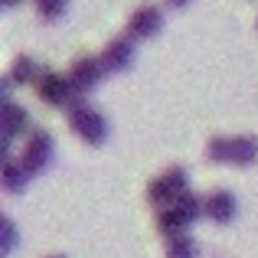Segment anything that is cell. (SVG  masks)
<instances>
[{
	"instance_id": "cell-14",
	"label": "cell",
	"mask_w": 258,
	"mask_h": 258,
	"mask_svg": "<svg viewBox=\"0 0 258 258\" xmlns=\"http://www.w3.org/2000/svg\"><path fill=\"white\" fill-rule=\"evenodd\" d=\"M164 255H167V258H200V245H196V239H193L189 232H183V235L167 239Z\"/></svg>"
},
{
	"instance_id": "cell-16",
	"label": "cell",
	"mask_w": 258,
	"mask_h": 258,
	"mask_svg": "<svg viewBox=\"0 0 258 258\" xmlns=\"http://www.w3.org/2000/svg\"><path fill=\"white\" fill-rule=\"evenodd\" d=\"M13 248H17V222L4 219V255H13Z\"/></svg>"
},
{
	"instance_id": "cell-17",
	"label": "cell",
	"mask_w": 258,
	"mask_h": 258,
	"mask_svg": "<svg viewBox=\"0 0 258 258\" xmlns=\"http://www.w3.org/2000/svg\"><path fill=\"white\" fill-rule=\"evenodd\" d=\"M167 4H170V7H176V10H183V7H186L189 0H167Z\"/></svg>"
},
{
	"instance_id": "cell-11",
	"label": "cell",
	"mask_w": 258,
	"mask_h": 258,
	"mask_svg": "<svg viewBox=\"0 0 258 258\" xmlns=\"http://www.w3.org/2000/svg\"><path fill=\"white\" fill-rule=\"evenodd\" d=\"M203 209H206V219L216 222V226H226V222L235 219L239 213V203L229 189H213L209 196H203Z\"/></svg>"
},
{
	"instance_id": "cell-5",
	"label": "cell",
	"mask_w": 258,
	"mask_h": 258,
	"mask_svg": "<svg viewBox=\"0 0 258 258\" xmlns=\"http://www.w3.org/2000/svg\"><path fill=\"white\" fill-rule=\"evenodd\" d=\"M183 193H189V173L183 167H170V170L157 173L151 183H147V203L154 209L170 206L173 200H180Z\"/></svg>"
},
{
	"instance_id": "cell-7",
	"label": "cell",
	"mask_w": 258,
	"mask_h": 258,
	"mask_svg": "<svg viewBox=\"0 0 258 258\" xmlns=\"http://www.w3.org/2000/svg\"><path fill=\"white\" fill-rule=\"evenodd\" d=\"M98 59H101V69H105L108 76H118V72H127L134 66V59H138V46H134V39L124 33V36L108 39Z\"/></svg>"
},
{
	"instance_id": "cell-19",
	"label": "cell",
	"mask_w": 258,
	"mask_h": 258,
	"mask_svg": "<svg viewBox=\"0 0 258 258\" xmlns=\"http://www.w3.org/2000/svg\"><path fill=\"white\" fill-rule=\"evenodd\" d=\"M46 258H66V255H56V252H52V255H46Z\"/></svg>"
},
{
	"instance_id": "cell-1",
	"label": "cell",
	"mask_w": 258,
	"mask_h": 258,
	"mask_svg": "<svg viewBox=\"0 0 258 258\" xmlns=\"http://www.w3.org/2000/svg\"><path fill=\"white\" fill-rule=\"evenodd\" d=\"M203 216H206V209H203V196H196L193 189H189V193H183L180 200H173L170 206L157 209L154 226H157V232L164 235V239H173V235L189 232V226H196Z\"/></svg>"
},
{
	"instance_id": "cell-3",
	"label": "cell",
	"mask_w": 258,
	"mask_h": 258,
	"mask_svg": "<svg viewBox=\"0 0 258 258\" xmlns=\"http://www.w3.org/2000/svg\"><path fill=\"white\" fill-rule=\"evenodd\" d=\"M36 95H39V101H43V105H49V108H66V111H72L79 101H85L82 95L76 92V85L69 82V76H62V72H52V69H46L43 76H39Z\"/></svg>"
},
{
	"instance_id": "cell-20",
	"label": "cell",
	"mask_w": 258,
	"mask_h": 258,
	"mask_svg": "<svg viewBox=\"0 0 258 258\" xmlns=\"http://www.w3.org/2000/svg\"><path fill=\"white\" fill-rule=\"evenodd\" d=\"M255 26H258V23H255Z\"/></svg>"
},
{
	"instance_id": "cell-8",
	"label": "cell",
	"mask_w": 258,
	"mask_h": 258,
	"mask_svg": "<svg viewBox=\"0 0 258 258\" xmlns=\"http://www.w3.org/2000/svg\"><path fill=\"white\" fill-rule=\"evenodd\" d=\"M66 76H69L72 85H76V92L85 98V95L92 92V88L98 85L108 72L101 69V59L98 56H79V59H72V66H69V72H66Z\"/></svg>"
},
{
	"instance_id": "cell-12",
	"label": "cell",
	"mask_w": 258,
	"mask_h": 258,
	"mask_svg": "<svg viewBox=\"0 0 258 258\" xmlns=\"http://www.w3.org/2000/svg\"><path fill=\"white\" fill-rule=\"evenodd\" d=\"M43 72L46 69L33 56H17V59H13V66H10V72H7V79H10L13 85H36Z\"/></svg>"
},
{
	"instance_id": "cell-6",
	"label": "cell",
	"mask_w": 258,
	"mask_h": 258,
	"mask_svg": "<svg viewBox=\"0 0 258 258\" xmlns=\"http://www.w3.org/2000/svg\"><path fill=\"white\" fill-rule=\"evenodd\" d=\"M69 127H72L76 138H82L85 144H92V147L105 144V138H108L105 114H101L95 105H88V101H79V105L69 111Z\"/></svg>"
},
{
	"instance_id": "cell-13",
	"label": "cell",
	"mask_w": 258,
	"mask_h": 258,
	"mask_svg": "<svg viewBox=\"0 0 258 258\" xmlns=\"http://www.w3.org/2000/svg\"><path fill=\"white\" fill-rule=\"evenodd\" d=\"M0 180H4V189H7V193L17 196V193H23V189H26V183H30V173L20 167L17 157H10V154H7V157H4V173H0Z\"/></svg>"
},
{
	"instance_id": "cell-2",
	"label": "cell",
	"mask_w": 258,
	"mask_h": 258,
	"mask_svg": "<svg viewBox=\"0 0 258 258\" xmlns=\"http://www.w3.org/2000/svg\"><path fill=\"white\" fill-rule=\"evenodd\" d=\"M206 157L213 164L252 167L258 160V138L252 134H232V138H213L206 144Z\"/></svg>"
},
{
	"instance_id": "cell-9",
	"label": "cell",
	"mask_w": 258,
	"mask_h": 258,
	"mask_svg": "<svg viewBox=\"0 0 258 258\" xmlns=\"http://www.w3.org/2000/svg\"><path fill=\"white\" fill-rule=\"evenodd\" d=\"M160 30H164V10L154 7V4H144L127 17V30L124 33L131 39H151V36H157Z\"/></svg>"
},
{
	"instance_id": "cell-4",
	"label": "cell",
	"mask_w": 258,
	"mask_h": 258,
	"mask_svg": "<svg viewBox=\"0 0 258 258\" xmlns=\"http://www.w3.org/2000/svg\"><path fill=\"white\" fill-rule=\"evenodd\" d=\"M52 147H56L52 134L46 131V127H33V131L26 134L23 147H20V157H17L20 167H23L30 176H39L52 164Z\"/></svg>"
},
{
	"instance_id": "cell-15",
	"label": "cell",
	"mask_w": 258,
	"mask_h": 258,
	"mask_svg": "<svg viewBox=\"0 0 258 258\" xmlns=\"http://www.w3.org/2000/svg\"><path fill=\"white\" fill-rule=\"evenodd\" d=\"M66 7H69V0H36V10H39V17H43L46 23L59 20L66 13Z\"/></svg>"
},
{
	"instance_id": "cell-18",
	"label": "cell",
	"mask_w": 258,
	"mask_h": 258,
	"mask_svg": "<svg viewBox=\"0 0 258 258\" xmlns=\"http://www.w3.org/2000/svg\"><path fill=\"white\" fill-rule=\"evenodd\" d=\"M17 4H23V0H4V7H17Z\"/></svg>"
},
{
	"instance_id": "cell-10",
	"label": "cell",
	"mask_w": 258,
	"mask_h": 258,
	"mask_svg": "<svg viewBox=\"0 0 258 258\" xmlns=\"http://www.w3.org/2000/svg\"><path fill=\"white\" fill-rule=\"evenodd\" d=\"M30 131H33V127H30V111L10 98L4 105V157L10 154L13 141H17L20 134H30Z\"/></svg>"
}]
</instances>
